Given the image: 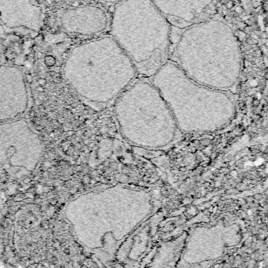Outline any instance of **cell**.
I'll return each instance as SVG.
<instances>
[{"label": "cell", "mask_w": 268, "mask_h": 268, "mask_svg": "<svg viewBox=\"0 0 268 268\" xmlns=\"http://www.w3.org/2000/svg\"><path fill=\"white\" fill-rule=\"evenodd\" d=\"M3 44H2L1 40H0V64H1V61H2V59H3Z\"/></svg>", "instance_id": "cell-9"}, {"label": "cell", "mask_w": 268, "mask_h": 268, "mask_svg": "<svg viewBox=\"0 0 268 268\" xmlns=\"http://www.w3.org/2000/svg\"><path fill=\"white\" fill-rule=\"evenodd\" d=\"M169 60L197 83L220 90L235 85L241 73L238 40L223 20L212 17L179 29Z\"/></svg>", "instance_id": "cell-1"}, {"label": "cell", "mask_w": 268, "mask_h": 268, "mask_svg": "<svg viewBox=\"0 0 268 268\" xmlns=\"http://www.w3.org/2000/svg\"><path fill=\"white\" fill-rule=\"evenodd\" d=\"M63 72L82 97L95 103L112 101L138 76L133 63L111 36L76 47L67 57Z\"/></svg>", "instance_id": "cell-3"}, {"label": "cell", "mask_w": 268, "mask_h": 268, "mask_svg": "<svg viewBox=\"0 0 268 268\" xmlns=\"http://www.w3.org/2000/svg\"><path fill=\"white\" fill-rule=\"evenodd\" d=\"M100 3H102V4H106V5H115L117 3L120 2L121 0H98Z\"/></svg>", "instance_id": "cell-8"}, {"label": "cell", "mask_w": 268, "mask_h": 268, "mask_svg": "<svg viewBox=\"0 0 268 268\" xmlns=\"http://www.w3.org/2000/svg\"><path fill=\"white\" fill-rule=\"evenodd\" d=\"M41 9L34 0H0V24L7 29L39 31Z\"/></svg>", "instance_id": "cell-7"}, {"label": "cell", "mask_w": 268, "mask_h": 268, "mask_svg": "<svg viewBox=\"0 0 268 268\" xmlns=\"http://www.w3.org/2000/svg\"><path fill=\"white\" fill-rule=\"evenodd\" d=\"M172 27L182 29L214 16L215 0H151Z\"/></svg>", "instance_id": "cell-4"}, {"label": "cell", "mask_w": 268, "mask_h": 268, "mask_svg": "<svg viewBox=\"0 0 268 268\" xmlns=\"http://www.w3.org/2000/svg\"><path fill=\"white\" fill-rule=\"evenodd\" d=\"M61 22L67 32L90 36L104 31L110 20L102 7L85 5L65 10L61 15Z\"/></svg>", "instance_id": "cell-6"}, {"label": "cell", "mask_w": 268, "mask_h": 268, "mask_svg": "<svg viewBox=\"0 0 268 268\" xmlns=\"http://www.w3.org/2000/svg\"><path fill=\"white\" fill-rule=\"evenodd\" d=\"M26 105L27 90L21 71L0 64V119L23 112Z\"/></svg>", "instance_id": "cell-5"}, {"label": "cell", "mask_w": 268, "mask_h": 268, "mask_svg": "<svg viewBox=\"0 0 268 268\" xmlns=\"http://www.w3.org/2000/svg\"><path fill=\"white\" fill-rule=\"evenodd\" d=\"M109 27L138 76L149 79L169 60L172 26L151 0H121L114 5Z\"/></svg>", "instance_id": "cell-2"}]
</instances>
